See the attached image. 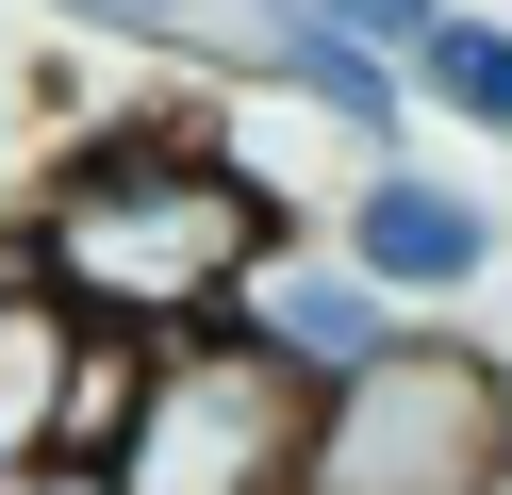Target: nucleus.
I'll use <instances>...</instances> for the list:
<instances>
[{"label":"nucleus","instance_id":"1","mask_svg":"<svg viewBox=\"0 0 512 495\" xmlns=\"http://www.w3.org/2000/svg\"><path fill=\"white\" fill-rule=\"evenodd\" d=\"M17 248H34V281L67 297V314L166 347V330L232 314V297L298 248V215H281V182H248L199 116H133V132H83L67 149V182L34 198Z\"/></svg>","mask_w":512,"mask_h":495},{"label":"nucleus","instance_id":"2","mask_svg":"<svg viewBox=\"0 0 512 495\" xmlns=\"http://www.w3.org/2000/svg\"><path fill=\"white\" fill-rule=\"evenodd\" d=\"M298 446H314V380L248 314H215V330H166L133 363L100 495H298Z\"/></svg>","mask_w":512,"mask_h":495},{"label":"nucleus","instance_id":"3","mask_svg":"<svg viewBox=\"0 0 512 495\" xmlns=\"http://www.w3.org/2000/svg\"><path fill=\"white\" fill-rule=\"evenodd\" d=\"M298 495H512V363L463 330H397L314 396Z\"/></svg>","mask_w":512,"mask_h":495},{"label":"nucleus","instance_id":"4","mask_svg":"<svg viewBox=\"0 0 512 495\" xmlns=\"http://www.w3.org/2000/svg\"><path fill=\"white\" fill-rule=\"evenodd\" d=\"M347 264H364L380 297H463L479 264H496V215H479L463 182H430L413 149H380L364 165V198H347V231H331Z\"/></svg>","mask_w":512,"mask_h":495},{"label":"nucleus","instance_id":"5","mask_svg":"<svg viewBox=\"0 0 512 495\" xmlns=\"http://www.w3.org/2000/svg\"><path fill=\"white\" fill-rule=\"evenodd\" d=\"M232 314H248V330H265V347H281V363H298V380H314V396H331V380H347V363H380V347H397V297H380V281H364V264H347V248H281V264H265V281H248V297H232Z\"/></svg>","mask_w":512,"mask_h":495},{"label":"nucleus","instance_id":"6","mask_svg":"<svg viewBox=\"0 0 512 495\" xmlns=\"http://www.w3.org/2000/svg\"><path fill=\"white\" fill-rule=\"evenodd\" d=\"M67 380H83V314L34 281V248H0V479L67 462Z\"/></svg>","mask_w":512,"mask_h":495},{"label":"nucleus","instance_id":"7","mask_svg":"<svg viewBox=\"0 0 512 495\" xmlns=\"http://www.w3.org/2000/svg\"><path fill=\"white\" fill-rule=\"evenodd\" d=\"M265 66H281L331 132H364V149H397V116H413V66L364 50V33H331V17H298V0H265Z\"/></svg>","mask_w":512,"mask_h":495},{"label":"nucleus","instance_id":"8","mask_svg":"<svg viewBox=\"0 0 512 495\" xmlns=\"http://www.w3.org/2000/svg\"><path fill=\"white\" fill-rule=\"evenodd\" d=\"M413 99H446V116H479V132H512V33L446 0V17L413 33Z\"/></svg>","mask_w":512,"mask_h":495},{"label":"nucleus","instance_id":"9","mask_svg":"<svg viewBox=\"0 0 512 495\" xmlns=\"http://www.w3.org/2000/svg\"><path fill=\"white\" fill-rule=\"evenodd\" d=\"M298 17H331V33H364V50H397V66H413V33H430L446 0H298Z\"/></svg>","mask_w":512,"mask_h":495},{"label":"nucleus","instance_id":"10","mask_svg":"<svg viewBox=\"0 0 512 495\" xmlns=\"http://www.w3.org/2000/svg\"><path fill=\"white\" fill-rule=\"evenodd\" d=\"M50 17H83V33H149V50H166V33H199V0H50Z\"/></svg>","mask_w":512,"mask_h":495},{"label":"nucleus","instance_id":"11","mask_svg":"<svg viewBox=\"0 0 512 495\" xmlns=\"http://www.w3.org/2000/svg\"><path fill=\"white\" fill-rule=\"evenodd\" d=\"M0 495H100V462H34V479H0Z\"/></svg>","mask_w":512,"mask_h":495}]
</instances>
